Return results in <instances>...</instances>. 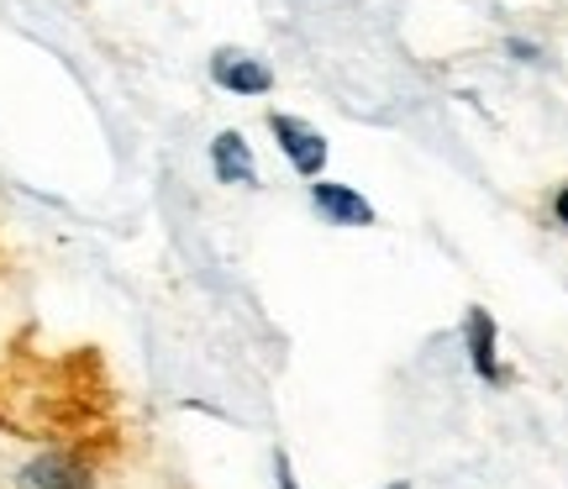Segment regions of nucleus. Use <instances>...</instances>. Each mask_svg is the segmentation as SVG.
<instances>
[{"label": "nucleus", "instance_id": "423d86ee", "mask_svg": "<svg viewBox=\"0 0 568 489\" xmlns=\"http://www.w3.org/2000/svg\"><path fill=\"white\" fill-rule=\"evenodd\" d=\"M205 159H211L216 184H226V190H258V184H264L258 153H253V143H247L237 126H222V132L211 137V147H205Z\"/></svg>", "mask_w": 568, "mask_h": 489}, {"label": "nucleus", "instance_id": "20e7f679", "mask_svg": "<svg viewBox=\"0 0 568 489\" xmlns=\"http://www.w3.org/2000/svg\"><path fill=\"white\" fill-rule=\"evenodd\" d=\"M211 84L226 90V95H237V101H264L274 95V69H268L258 53H247V48H216L211 53Z\"/></svg>", "mask_w": 568, "mask_h": 489}, {"label": "nucleus", "instance_id": "39448f33", "mask_svg": "<svg viewBox=\"0 0 568 489\" xmlns=\"http://www.w3.org/2000/svg\"><path fill=\"white\" fill-rule=\"evenodd\" d=\"M464 353H468L474 379H485L489 389L510 385V368L500 364V326H495V316H489L485 306L464 310Z\"/></svg>", "mask_w": 568, "mask_h": 489}, {"label": "nucleus", "instance_id": "0eeeda50", "mask_svg": "<svg viewBox=\"0 0 568 489\" xmlns=\"http://www.w3.org/2000/svg\"><path fill=\"white\" fill-rule=\"evenodd\" d=\"M274 489H301L295 463H290V452H284V448H274Z\"/></svg>", "mask_w": 568, "mask_h": 489}, {"label": "nucleus", "instance_id": "7ed1b4c3", "mask_svg": "<svg viewBox=\"0 0 568 489\" xmlns=\"http://www.w3.org/2000/svg\"><path fill=\"white\" fill-rule=\"evenodd\" d=\"M305 201L322 216V226H337V232H368V226H379V211H374V201H368L358 184L316 180V184H305Z\"/></svg>", "mask_w": 568, "mask_h": 489}, {"label": "nucleus", "instance_id": "1a4fd4ad", "mask_svg": "<svg viewBox=\"0 0 568 489\" xmlns=\"http://www.w3.org/2000/svg\"><path fill=\"white\" fill-rule=\"evenodd\" d=\"M506 53H516L521 63H537V59H542V48H537V42H527V38H506Z\"/></svg>", "mask_w": 568, "mask_h": 489}, {"label": "nucleus", "instance_id": "9d476101", "mask_svg": "<svg viewBox=\"0 0 568 489\" xmlns=\"http://www.w3.org/2000/svg\"><path fill=\"white\" fill-rule=\"evenodd\" d=\"M385 489H416V485H410V479H389Z\"/></svg>", "mask_w": 568, "mask_h": 489}, {"label": "nucleus", "instance_id": "f257e3e1", "mask_svg": "<svg viewBox=\"0 0 568 489\" xmlns=\"http://www.w3.org/2000/svg\"><path fill=\"white\" fill-rule=\"evenodd\" d=\"M6 489H101V469L90 463V452L69 448V442H48L21 458Z\"/></svg>", "mask_w": 568, "mask_h": 489}, {"label": "nucleus", "instance_id": "f03ea898", "mask_svg": "<svg viewBox=\"0 0 568 489\" xmlns=\"http://www.w3.org/2000/svg\"><path fill=\"white\" fill-rule=\"evenodd\" d=\"M264 126H268V137H274V147H280V159L290 163V174H301L305 184L326 180L332 143H326L322 126H311L305 116H295V111H268Z\"/></svg>", "mask_w": 568, "mask_h": 489}, {"label": "nucleus", "instance_id": "6e6552de", "mask_svg": "<svg viewBox=\"0 0 568 489\" xmlns=\"http://www.w3.org/2000/svg\"><path fill=\"white\" fill-rule=\"evenodd\" d=\"M548 216H552V226H564L568 232V180L552 190V201H548Z\"/></svg>", "mask_w": 568, "mask_h": 489}]
</instances>
